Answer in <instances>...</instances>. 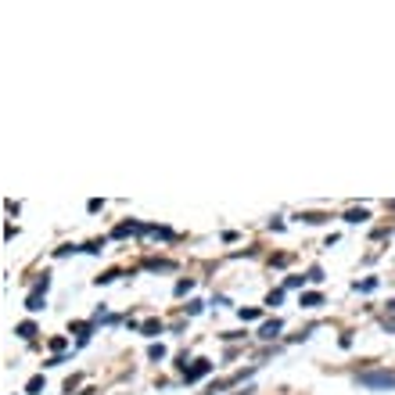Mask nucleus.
Here are the masks:
<instances>
[{
    "instance_id": "1",
    "label": "nucleus",
    "mask_w": 395,
    "mask_h": 395,
    "mask_svg": "<svg viewBox=\"0 0 395 395\" xmlns=\"http://www.w3.org/2000/svg\"><path fill=\"white\" fill-rule=\"evenodd\" d=\"M359 385L363 388H377V392H395V374L392 370H363L359 374Z\"/></svg>"
},
{
    "instance_id": "2",
    "label": "nucleus",
    "mask_w": 395,
    "mask_h": 395,
    "mask_svg": "<svg viewBox=\"0 0 395 395\" xmlns=\"http://www.w3.org/2000/svg\"><path fill=\"white\" fill-rule=\"evenodd\" d=\"M208 370H212V363H208V359H194V367H187L184 377H187V381H201Z\"/></svg>"
},
{
    "instance_id": "3",
    "label": "nucleus",
    "mask_w": 395,
    "mask_h": 395,
    "mask_svg": "<svg viewBox=\"0 0 395 395\" xmlns=\"http://www.w3.org/2000/svg\"><path fill=\"white\" fill-rule=\"evenodd\" d=\"M280 327H284L280 320H266V324H263V330H259V338H263V341H273V338L280 334Z\"/></svg>"
},
{
    "instance_id": "4",
    "label": "nucleus",
    "mask_w": 395,
    "mask_h": 395,
    "mask_svg": "<svg viewBox=\"0 0 395 395\" xmlns=\"http://www.w3.org/2000/svg\"><path fill=\"white\" fill-rule=\"evenodd\" d=\"M140 230H147V226H140V223H119L112 234L115 237H130V234H140Z\"/></svg>"
},
{
    "instance_id": "5",
    "label": "nucleus",
    "mask_w": 395,
    "mask_h": 395,
    "mask_svg": "<svg viewBox=\"0 0 395 395\" xmlns=\"http://www.w3.org/2000/svg\"><path fill=\"white\" fill-rule=\"evenodd\" d=\"M302 306H306V309L324 306V295H320V291H306V295H302Z\"/></svg>"
},
{
    "instance_id": "6",
    "label": "nucleus",
    "mask_w": 395,
    "mask_h": 395,
    "mask_svg": "<svg viewBox=\"0 0 395 395\" xmlns=\"http://www.w3.org/2000/svg\"><path fill=\"white\" fill-rule=\"evenodd\" d=\"M14 334H18V338H33V334H36V324H33V320H22L18 327H14Z\"/></svg>"
},
{
    "instance_id": "7",
    "label": "nucleus",
    "mask_w": 395,
    "mask_h": 395,
    "mask_svg": "<svg viewBox=\"0 0 395 395\" xmlns=\"http://www.w3.org/2000/svg\"><path fill=\"white\" fill-rule=\"evenodd\" d=\"M25 309H29V313H40V309H43V295L33 291V295H29V302H25Z\"/></svg>"
},
{
    "instance_id": "8",
    "label": "nucleus",
    "mask_w": 395,
    "mask_h": 395,
    "mask_svg": "<svg viewBox=\"0 0 395 395\" xmlns=\"http://www.w3.org/2000/svg\"><path fill=\"white\" fill-rule=\"evenodd\" d=\"M345 219L348 223H363V219H370V212L367 208H352V212H345Z\"/></svg>"
},
{
    "instance_id": "9",
    "label": "nucleus",
    "mask_w": 395,
    "mask_h": 395,
    "mask_svg": "<svg viewBox=\"0 0 395 395\" xmlns=\"http://www.w3.org/2000/svg\"><path fill=\"white\" fill-rule=\"evenodd\" d=\"M25 392H29V395H40V392H43V377H33V381L25 385Z\"/></svg>"
},
{
    "instance_id": "10",
    "label": "nucleus",
    "mask_w": 395,
    "mask_h": 395,
    "mask_svg": "<svg viewBox=\"0 0 395 395\" xmlns=\"http://www.w3.org/2000/svg\"><path fill=\"white\" fill-rule=\"evenodd\" d=\"M140 330H144V334H158L162 324H158V320H147V324H140Z\"/></svg>"
},
{
    "instance_id": "11",
    "label": "nucleus",
    "mask_w": 395,
    "mask_h": 395,
    "mask_svg": "<svg viewBox=\"0 0 395 395\" xmlns=\"http://www.w3.org/2000/svg\"><path fill=\"white\" fill-rule=\"evenodd\" d=\"M147 356H151V359H165V345H151Z\"/></svg>"
},
{
    "instance_id": "12",
    "label": "nucleus",
    "mask_w": 395,
    "mask_h": 395,
    "mask_svg": "<svg viewBox=\"0 0 395 395\" xmlns=\"http://www.w3.org/2000/svg\"><path fill=\"white\" fill-rule=\"evenodd\" d=\"M302 219H306V223H324L327 216H320V212H302Z\"/></svg>"
},
{
    "instance_id": "13",
    "label": "nucleus",
    "mask_w": 395,
    "mask_h": 395,
    "mask_svg": "<svg viewBox=\"0 0 395 395\" xmlns=\"http://www.w3.org/2000/svg\"><path fill=\"white\" fill-rule=\"evenodd\" d=\"M119 277V269H108V273H101V277H97V284H112Z\"/></svg>"
},
{
    "instance_id": "14",
    "label": "nucleus",
    "mask_w": 395,
    "mask_h": 395,
    "mask_svg": "<svg viewBox=\"0 0 395 395\" xmlns=\"http://www.w3.org/2000/svg\"><path fill=\"white\" fill-rule=\"evenodd\" d=\"M356 287H359V291H374V287H377V280H374V277H367V280H359Z\"/></svg>"
},
{
    "instance_id": "15",
    "label": "nucleus",
    "mask_w": 395,
    "mask_h": 395,
    "mask_svg": "<svg viewBox=\"0 0 395 395\" xmlns=\"http://www.w3.org/2000/svg\"><path fill=\"white\" fill-rule=\"evenodd\" d=\"M72 330L79 334V341H86V330H90V324H72Z\"/></svg>"
},
{
    "instance_id": "16",
    "label": "nucleus",
    "mask_w": 395,
    "mask_h": 395,
    "mask_svg": "<svg viewBox=\"0 0 395 395\" xmlns=\"http://www.w3.org/2000/svg\"><path fill=\"white\" fill-rule=\"evenodd\" d=\"M191 287H194V280H180V284H176V295H187Z\"/></svg>"
},
{
    "instance_id": "17",
    "label": "nucleus",
    "mask_w": 395,
    "mask_h": 395,
    "mask_svg": "<svg viewBox=\"0 0 395 395\" xmlns=\"http://www.w3.org/2000/svg\"><path fill=\"white\" fill-rule=\"evenodd\" d=\"M241 320H259V309H241Z\"/></svg>"
},
{
    "instance_id": "18",
    "label": "nucleus",
    "mask_w": 395,
    "mask_h": 395,
    "mask_svg": "<svg viewBox=\"0 0 395 395\" xmlns=\"http://www.w3.org/2000/svg\"><path fill=\"white\" fill-rule=\"evenodd\" d=\"M280 298H284V291H273V295L266 298V306H280Z\"/></svg>"
},
{
    "instance_id": "19",
    "label": "nucleus",
    "mask_w": 395,
    "mask_h": 395,
    "mask_svg": "<svg viewBox=\"0 0 395 395\" xmlns=\"http://www.w3.org/2000/svg\"><path fill=\"white\" fill-rule=\"evenodd\" d=\"M392 208H395V201H392Z\"/></svg>"
}]
</instances>
